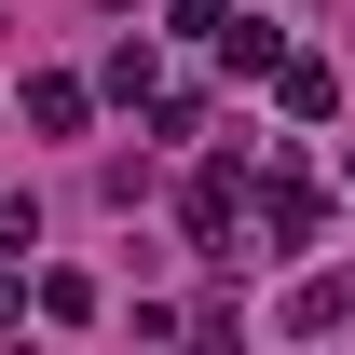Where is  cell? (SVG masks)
Here are the masks:
<instances>
[{
    "mask_svg": "<svg viewBox=\"0 0 355 355\" xmlns=\"http://www.w3.org/2000/svg\"><path fill=\"white\" fill-rule=\"evenodd\" d=\"M219 69H246V83H273V28H260V14H232V28H219Z\"/></svg>",
    "mask_w": 355,
    "mask_h": 355,
    "instance_id": "8992f818",
    "label": "cell"
},
{
    "mask_svg": "<svg viewBox=\"0 0 355 355\" xmlns=\"http://www.w3.org/2000/svg\"><path fill=\"white\" fill-rule=\"evenodd\" d=\"M287 328H301V342L355 328V273H301V287H287Z\"/></svg>",
    "mask_w": 355,
    "mask_h": 355,
    "instance_id": "6da1fadb",
    "label": "cell"
},
{
    "mask_svg": "<svg viewBox=\"0 0 355 355\" xmlns=\"http://www.w3.org/2000/svg\"><path fill=\"white\" fill-rule=\"evenodd\" d=\"M260 232L301 246V232H314V178H260Z\"/></svg>",
    "mask_w": 355,
    "mask_h": 355,
    "instance_id": "5b68a950",
    "label": "cell"
},
{
    "mask_svg": "<svg viewBox=\"0 0 355 355\" xmlns=\"http://www.w3.org/2000/svg\"><path fill=\"white\" fill-rule=\"evenodd\" d=\"M232 205H246V178L205 164V178H191V246H232Z\"/></svg>",
    "mask_w": 355,
    "mask_h": 355,
    "instance_id": "3957f363",
    "label": "cell"
},
{
    "mask_svg": "<svg viewBox=\"0 0 355 355\" xmlns=\"http://www.w3.org/2000/svg\"><path fill=\"white\" fill-rule=\"evenodd\" d=\"M28 301H42L55 328H83V314H96V273H42V287H28Z\"/></svg>",
    "mask_w": 355,
    "mask_h": 355,
    "instance_id": "52a82bcc",
    "label": "cell"
},
{
    "mask_svg": "<svg viewBox=\"0 0 355 355\" xmlns=\"http://www.w3.org/2000/svg\"><path fill=\"white\" fill-rule=\"evenodd\" d=\"M83 110H96V96L69 83V69H28V123H42V137H83Z\"/></svg>",
    "mask_w": 355,
    "mask_h": 355,
    "instance_id": "277c9868",
    "label": "cell"
},
{
    "mask_svg": "<svg viewBox=\"0 0 355 355\" xmlns=\"http://www.w3.org/2000/svg\"><path fill=\"white\" fill-rule=\"evenodd\" d=\"M273 96H287L301 123H328V110H342V83H328V55H273Z\"/></svg>",
    "mask_w": 355,
    "mask_h": 355,
    "instance_id": "7a4b0ae2",
    "label": "cell"
},
{
    "mask_svg": "<svg viewBox=\"0 0 355 355\" xmlns=\"http://www.w3.org/2000/svg\"><path fill=\"white\" fill-rule=\"evenodd\" d=\"M342 178H355V164H342Z\"/></svg>",
    "mask_w": 355,
    "mask_h": 355,
    "instance_id": "ba28073f",
    "label": "cell"
}]
</instances>
